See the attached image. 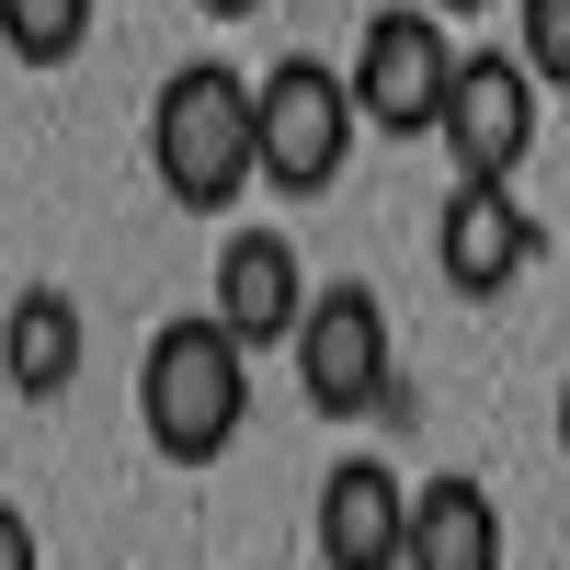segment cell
Segmentation results:
<instances>
[{
	"instance_id": "8",
	"label": "cell",
	"mask_w": 570,
	"mask_h": 570,
	"mask_svg": "<svg viewBox=\"0 0 570 570\" xmlns=\"http://www.w3.org/2000/svg\"><path fill=\"white\" fill-rule=\"evenodd\" d=\"M308 537H320V570H400V548H411V480L389 456H331Z\"/></svg>"
},
{
	"instance_id": "7",
	"label": "cell",
	"mask_w": 570,
	"mask_h": 570,
	"mask_svg": "<svg viewBox=\"0 0 570 570\" xmlns=\"http://www.w3.org/2000/svg\"><path fill=\"white\" fill-rule=\"evenodd\" d=\"M537 252H548V228H537V206L513 195V183H445L434 274L456 285V297H513V285L537 274Z\"/></svg>"
},
{
	"instance_id": "12",
	"label": "cell",
	"mask_w": 570,
	"mask_h": 570,
	"mask_svg": "<svg viewBox=\"0 0 570 570\" xmlns=\"http://www.w3.org/2000/svg\"><path fill=\"white\" fill-rule=\"evenodd\" d=\"M91 12L104 0H0V58L12 69H69L91 46Z\"/></svg>"
},
{
	"instance_id": "9",
	"label": "cell",
	"mask_w": 570,
	"mask_h": 570,
	"mask_svg": "<svg viewBox=\"0 0 570 570\" xmlns=\"http://www.w3.org/2000/svg\"><path fill=\"white\" fill-rule=\"evenodd\" d=\"M206 308L228 320V343H252V354L297 343V308H308L297 240H285V228H228V252H217V274H206Z\"/></svg>"
},
{
	"instance_id": "1",
	"label": "cell",
	"mask_w": 570,
	"mask_h": 570,
	"mask_svg": "<svg viewBox=\"0 0 570 570\" xmlns=\"http://www.w3.org/2000/svg\"><path fill=\"white\" fill-rule=\"evenodd\" d=\"M137 422H149V445L171 468H217L252 434V343H228L217 308L160 320L149 354H137Z\"/></svg>"
},
{
	"instance_id": "15",
	"label": "cell",
	"mask_w": 570,
	"mask_h": 570,
	"mask_svg": "<svg viewBox=\"0 0 570 570\" xmlns=\"http://www.w3.org/2000/svg\"><path fill=\"white\" fill-rule=\"evenodd\" d=\"M206 12H217V23H240V12H263V0H206Z\"/></svg>"
},
{
	"instance_id": "5",
	"label": "cell",
	"mask_w": 570,
	"mask_h": 570,
	"mask_svg": "<svg viewBox=\"0 0 570 570\" xmlns=\"http://www.w3.org/2000/svg\"><path fill=\"white\" fill-rule=\"evenodd\" d=\"M297 400L320 422H365L389 400V308H376V285H308L297 308Z\"/></svg>"
},
{
	"instance_id": "16",
	"label": "cell",
	"mask_w": 570,
	"mask_h": 570,
	"mask_svg": "<svg viewBox=\"0 0 570 570\" xmlns=\"http://www.w3.org/2000/svg\"><path fill=\"white\" fill-rule=\"evenodd\" d=\"M422 12H491V0H422Z\"/></svg>"
},
{
	"instance_id": "17",
	"label": "cell",
	"mask_w": 570,
	"mask_h": 570,
	"mask_svg": "<svg viewBox=\"0 0 570 570\" xmlns=\"http://www.w3.org/2000/svg\"><path fill=\"white\" fill-rule=\"evenodd\" d=\"M559 445H570V389H559Z\"/></svg>"
},
{
	"instance_id": "3",
	"label": "cell",
	"mask_w": 570,
	"mask_h": 570,
	"mask_svg": "<svg viewBox=\"0 0 570 570\" xmlns=\"http://www.w3.org/2000/svg\"><path fill=\"white\" fill-rule=\"evenodd\" d=\"M354 137H365V115H354V80L343 69H320V58H274L263 80H252V149H263V195H331L343 183V160H354Z\"/></svg>"
},
{
	"instance_id": "10",
	"label": "cell",
	"mask_w": 570,
	"mask_h": 570,
	"mask_svg": "<svg viewBox=\"0 0 570 570\" xmlns=\"http://www.w3.org/2000/svg\"><path fill=\"white\" fill-rule=\"evenodd\" d=\"M80 354H91V320H80L69 285H23V297L0 308V376H12L23 400H58L80 376Z\"/></svg>"
},
{
	"instance_id": "4",
	"label": "cell",
	"mask_w": 570,
	"mask_h": 570,
	"mask_svg": "<svg viewBox=\"0 0 570 570\" xmlns=\"http://www.w3.org/2000/svg\"><path fill=\"white\" fill-rule=\"evenodd\" d=\"M343 80H354V115H365L376 137H434V126H445V91H456V35H445V12H422V0L365 12Z\"/></svg>"
},
{
	"instance_id": "11",
	"label": "cell",
	"mask_w": 570,
	"mask_h": 570,
	"mask_svg": "<svg viewBox=\"0 0 570 570\" xmlns=\"http://www.w3.org/2000/svg\"><path fill=\"white\" fill-rule=\"evenodd\" d=\"M400 570H502V502L480 491V480H422L411 491V548H400Z\"/></svg>"
},
{
	"instance_id": "13",
	"label": "cell",
	"mask_w": 570,
	"mask_h": 570,
	"mask_svg": "<svg viewBox=\"0 0 570 570\" xmlns=\"http://www.w3.org/2000/svg\"><path fill=\"white\" fill-rule=\"evenodd\" d=\"M513 58L537 69V91H570V0H513Z\"/></svg>"
},
{
	"instance_id": "2",
	"label": "cell",
	"mask_w": 570,
	"mask_h": 570,
	"mask_svg": "<svg viewBox=\"0 0 570 570\" xmlns=\"http://www.w3.org/2000/svg\"><path fill=\"white\" fill-rule=\"evenodd\" d=\"M149 171H160V195L183 217H217V206H240L252 183H263V149H252V80L240 69H171L160 80V104H149Z\"/></svg>"
},
{
	"instance_id": "6",
	"label": "cell",
	"mask_w": 570,
	"mask_h": 570,
	"mask_svg": "<svg viewBox=\"0 0 570 570\" xmlns=\"http://www.w3.org/2000/svg\"><path fill=\"white\" fill-rule=\"evenodd\" d=\"M537 69L513 58V46H480V58H456V91H445V160H456V183H513L525 171V149H537Z\"/></svg>"
},
{
	"instance_id": "14",
	"label": "cell",
	"mask_w": 570,
	"mask_h": 570,
	"mask_svg": "<svg viewBox=\"0 0 570 570\" xmlns=\"http://www.w3.org/2000/svg\"><path fill=\"white\" fill-rule=\"evenodd\" d=\"M0 570H46V559H35V525H23V502H0Z\"/></svg>"
}]
</instances>
